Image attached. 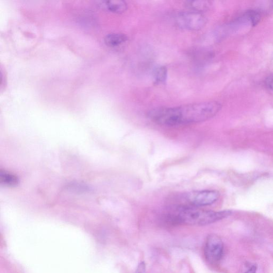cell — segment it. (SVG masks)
Masks as SVG:
<instances>
[{"mask_svg":"<svg viewBox=\"0 0 273 273\" xmlns=\"http://www.w3.org/2000/svg\"><path fill=\"white\" fill-rule=\"evenodd\" d=\"M146 272V264L144 261H141L139 263L135 273H145Z\"/></svg>","mask_w":273,"mask_h":273,"instance_id":"cell-13","label":"cell"},{"mask_svg":"<svg viewBox=\"0 0 273 273\" xmlns=\"http://www.w3.org/2000/svg\"><path fill=\"white\" fill-rule=\"evenodd\" d=\"M170 218L178 223L191 226H206L224 219L231 211H215L183 205H176L171 210Z\"/></svg>","mask_w":273,"mask_h":273,"instance_id":"cell-2","label":"cell"},{"mask_svg":"<svg viewBox=\"0 0 273 273\" xmlns=\"http://www.w3.org/2000/svg\"><path fill=\"white\" fill-rule=\"evenodd\" d=\"M220 197L219 192L215 190H200L188 192L182 196L181 204L192 207L201 208L213 205Z\"/></svg>","mask_w":273,"mask_h":273,"instance_id":"cell-3","label":"cell"},{"mask_svg":"<svg viewBox=\"0 0 273 273\" xmlns=\"http://www.w3.org/2000/svg\"><path fill=\"white\" fill-rule=\"evenodd\" d=\"M248 15L252 25L254 26L257 25L260 19V15L258 13L254 11H251L248 13Z\"/></svg>","mask_w":273,"mask_h":273,"instance_id":"cell-11","label":"cell"},{"mask_svg":"<svg viewBox=\"0 0 273 273\" xmlns=\"http://www.w3.org/2000/svg\"><path fill=\"white\" fill-rule=\"evenodd\" d=\"M265 85L267 88L273 92V74L267 77L265 81Z\"/></svg>","mask_w":273,"mask_h":273,"instance_id":"cell-12","label":"cell"},{"mask_svg":"<svg viewBox=\"0 0 273 273\" xmlns=\"http://www.w3.org/2000/svg\"><path fill=\"white\" fill-rule=\"evenodd\" d=\"M222 106L215 101L192 103L173 107L151 109L149 118L154 123L165 127H178L205 122L215 116Z\"/></svg>","mask_w":273,"mask_h":273,"instance_id":"cell-1","label":"cell"},{"mask_svg":"<svg viewBox=\"0 0 273 273\" xmlns=\"http://www.w3.org/2000/svg\"><path fill=\"white\" fill-rule=\"evenodd\" d=\"M153 77L157 84H164L168 77V70L164 66L156 67L153 70Z\"/></svg>","mask_w":273,"mask_h":273,"instance_id":"cell-8","label":"cell"},{"mask_svg":"<svg viewBox=\"0 0 273 273\" xmlns=\"http://www.w3.org/2000/svg\"><path fill=\"white\" fill-rule=\"evenodd\" d=\"M257 267L253 266L251 267L245 273H256Z\"/></svg>","mask_w":273,"mask_h":273,"instance_id":"cell-14","label":"cell"},{"mask_svg":"<svg viewBox=\"0 0 273 273\" xmlns=\"http://www.w3.org/2000/svg\"><path fill=\"white\" fill-rule=\"evenodd\" d=\"M224 244L217 235H211L207 239L205 248L206 259L211 263L219 261L223 255Z\"/></svg>","mask_w":273,"mask_h":273,"instance_id":"cell-5","label":"cell"},{"mask_svg":"<svg viewBox=\"0 0 273 273\" xmlns=\"http://www.w3.org/2000/svg\"><path fill=\"white\" fill-rule=\"evenodd\" d=\"M0 182L6 186H15L18 185V179L14 175L2 171L0 172Z\"/></svg>","mask_w":273,"mask_h":273,"instance_id":"cell-9","label":"cell"},{"mask_svg":"<svg viewBox=\"0 0 273 273\" xmlns=\"http://www.w3.org/2000/svg\"><path fill=\"white\" fill-rule=\"evenodd\" d=\"M187 6L190 11L201 13L209 7V4L205 1H192L187 3Z\"/></svg>","mask_w":273,"mask_h":273,"instance_id":"cell-10","label":"cell"},{"mask_svg":"<svg viewBox=\"0 0 273 273\" xmlns=\"http://www.w3.org/2000/svg\"><path fill=\"white\" fill-rule=\"evenodd\" d=\"M178 25L190 31H198L206 24L207 19L202 13L188 11L179 13L176 18Z\"/></svg>","mask_w":273,"mask_h":273,"instance_id":"cell-4","label":"cell"},{"mask_svg":"<svg viewBox=\"0 0 273 273\" xmlns=\"http://www.w3.org/2000/svg\"><path fill=\"white\" fill-rule=\"evenodd\" d=\"M99 6L103 9L114 14H123L128 8L127 3L121 0H107L98 3Z\"/></svg>","mask_w":273,"mask_h":273,"instance_id":"cell-6","label":"cell"},{"mask_svg":"<svg viewBox=\"0 0 273 273\" xmlns=\"http://www.w3.org/2000/svg\"><path fill=\"white\" fill-rule=\"evenodd\" d=\"M128 41V36L122 33H111L104 38L105 44L112 48H117L125 45Z\"/></svg>","mask_w":273,"mask_h":273,"instance_id":"cell-7","label":"cell"}]
</instances>
